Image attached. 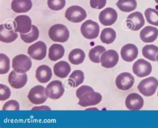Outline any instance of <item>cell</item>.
<instances>
[{
    "label": "cell",
    "instance_id": "obj_1",
    "mask_svg": "<svg viewBox=\"0 0 158 128\" xmlns=\"http://www.w3.org/2000/svg\"><path fill=\"white\" fill-rule=\"evenodd\" d=\"M48 35L54 42L65 43L69 39V32L64 25L56 24L49 28Z\"/></svg>",
    "mask_w": 158,
    "mask_h": 128
},
{
    "label": "cell",
    "instance_id": "obj_2",
    "mask_svg": "<svg viewBox=\"0 0 158 128\" xmlns=\"http://www.w3.org/2000/svg\"><path fill=\"white\" fill-rule=\"evenodd\" d=\"M158 80L155 77H149L141 80L138 86L139 92L145 96H152L156 92Z\"/></svg>",
    "mask_w": 158,
    "mask_h": 128
},
{
    "label": "cell",
    "instance_id": "obj_3",
    "mask_svg": "<svg viewBox=\"0 0 158 128\" xmlns=\"http://www.w3.org/2000/svg\"><path fill=\"white\" fill-rule=\"evenodd\" d=\"M31 60L30 57L22 54L14 57L12 60V67L15 72L23 74L31 69Z\"/></svg>",
    "mask_w": 158,
    "mask_h": 128
},
{
    "label": "cell",
    "instance_id": "obj_4",
    "mask_svg": "<svg viewBox=\"0 0 158 128\" xmlns=\"http://www.w3.org/2000/svg\"><path fill=\"white\" fill-rule=\"evenodd\" d=\"M65 17L70 22L80 23L87 17V13L84 8L78 6H73L65 11Z\"/></svg>",
    "mask_w": 158,
    "mask_h": 128
},
{
    "label": "cell",
    "instance_id": "obj_5",
    "mask_svg": "<svg viewBox=\"0 0 158 128\" xmlns=\"http://www.w3.org/2000/svg\"><path fill=\"white\" fill-rule=\"evenodd\" d=\"M81 33L85 39H94L97 38L99 33V25L92 20L86 21L81 25Z\"/></svg>",
    "mask_w": 158,
    "mask_h": 128
},
{
    "label": "cell",
    "instance_id": "obj_6",
    "mask_svg": "<svg viewBox=\"0 0 158 128\" xmlns=\"http://www.w3.org/2000/svg\"><path fill=\"white\" fill-rule=\"evenodd\" d=\"M64 91L65 90L62 82L60 80H54L47 86L45 94L48 98L57 100L63 96Z\"/></svg>",
    "mask_w": 158,
    "mask_h": 128
},
{
    "label": "cell",
    "instance_id": "obj_7",
    "mask_svg": "<svg viewBox=\"0 0 158 128\" xmlns=\"http://www.w3.org/2000/svg\"><path fill=\"white\" fill-rule=\"evenodd\" d=\"M27 53L31 59L37 60H43L47 54L46 45L42 41H38L29 47Z\"/></svg>",
    "mask_w": 158,
    "mask_h": 128
},
{
    "label": "cell",
    "instance_id": "obj_8",
    "mask_svg": "<svg viewBox=\"0 0 158 128\" xmlns=\"http://www.w3.org/2000/svg\"><path fill=\"white\" fill-rule=\"evenodd\" d=\"M45 88L43 86L38 85L32 88L29 92L27 98L32 104L39 105L47 100L48 97L45 94Z\"/></svg>",
    "mask_w": 158,
    "mask_h": 128
},
{
    "label": "cell",
    "instance_id": "obj_9",
    "mask_svg": "<svg viewBox=\"0 0 158 128\" xmlns=\"http://www.w3.org/2000/svg\"><path fill=\"white\" fill-rule=\"evenodd\" d=\"M14 28L16 32L26 34L32 29L31 19L27 15H19L14 20Z\"/></svg>",
    "mask_w": 158,
    "mask_h": 128
},
{
    "label": "cell",
    "instance_id": "obj_10",
    "mask_svg": "<svg viewBox=\"0 0 158 128\" xmlns=\"http://www.w3.org/2000/svg\"><path fill=\"white\" fill-rule=\"evenodd\" d=\"M145 24V19L142 14L135 11L129 15L126 19L127 27L131 31L141 29Z\"/></svg>",
    "mask_w": 158,
    "mask_h": 128
},
{
    "label": "cell",
    "instance_id": "obj_11",
    "mask_svg": "<svg viewBox=\"0 0 158 128\" xmlns=\"http://www.w3.org/2000/svg\"><path fill=\"white\" fill-rule=\"evenodd\" d=\"M152 71V64L142 59L137 60L133 65V72L139 78L148 76L151 74Z\"/></svg>",
    "mask_w": 158,
    "mask_h": 128
},
{
    "label": "cell",
    "instance_id": "obj_12",
    "mask_svg": "<svg viewBox=\"0 0 158 128\" xmlns=\"http://www.w3.org/2000/svg\"><path fill=\"white\" fill-rule=\"evenodd\" d=\"M135 78L129 72H122L117 76L115 79V85L121 90H130L134 84Z\"/></svg>",
    "mask_w": 158,
    "mask_h": 128
},
{
    "label": "cell",
    "instance_id": "obj_13",
    "mask_svg": "<svg viewBox=\"0 0 158 128\" xmlns=\"http://www.w3.org/2000/svg\"><path fill=\"white\" fill-rule=\"evenodd\" d=\"M18 35L10 24H2L0 26V41L3 43H10L17 39Z\"/></svg>",
    "mask_w": 158,
    "mask_h": 128
},
{
    "label": "cell",
    "instance_id": "obj_14",
    "mask_svg": "<svg viewBox=\"0 0 158 128\" xmlns=\"http://www.w3.org/2000/svg\"><path fill=\"white\" fill-rule=\"evenodd\" d=\"M118 19V13L111 7H107L101 11L99 15V20L104 26H110L114 25Z\"/></svg>",
    "mask_w": 158,
    "mask_h": 128
},
{
    "label": "cell",
    "instance_id": "obj_15",
    "mask_svg": "<svg viewBox=\"0 0 158 128\" xmlns=\"http://www.w3.org/2000/svg\"><path fill=\"white\" fill-rule=\"evenodd\" d=\"M79 100H80V101L78 102V104L82 107L93 106L101 102L102 96L100 94L95 92H94V90H93V91L89 92L84 95Z\"/></svg>",
    "mask_w": 158,
    "mask_h": 128
},
{
    "label": "cell",
    "instance_id": "obj_16",
    "mask_svg": "<svg viewBox=\"0 0 158 128\" xmlns=\"http://www.w3.org/2000/svg\"><path fill=\"white\" fill-rule=\"evenodd\" d=\"M8 82L12 88L19 89L24 87L27 82V75L26 73L21 74L11 71L8 76Z\"/></svg>",
    "mask_w": 158,
    "mask_h": 128
},
{
    "label": "cell",
    "instance_id": "obj_17",
    "mask_svg": "<svg viewBox=\"0 0 158 128\" xmlns=\"http://www.w3.org/2000/svg\"><path fill=\"white\" fill-rule=\"evenodd\" d=\"M119 61L118 53L114 50L106 51L101 56V63L103 67L111 68L114 67Z\"/></svg>",
    "mask_w": 158,
    "mask_h": 128
},
{
    "label": "cell",
    "instance_id": "obj_18",
    "mask_svg": "<svg viewBox=\"0 0 158 128\" xmlns=\"http://www.w3.org/2000/svg\"><path fill=\"white\" fill-rule=\"evenodd\" d=\"M126 106L130 110H139L143 106V99L138 94L131 93L126 99Z\"/></svg>",
    "mask_w": 158,
    "mask_h": 128
},
{
    "label": "cell",
    "instance_id": "obj_19",
    "mask_svg": "<svg viewBox=\"0 0 158 128\" xmlns=\"http://www.w3.org/2000/svg\"><path fill=\"white\" fill-rule=\"evenodd\" d=\"M138 56V48L134 44H126L121 49V56L126 62L134 60Z\"/></svg>",
    "mask_w": 158,
    "mask_h": 128
},
{
    "label": "cell",
    "instance_id": "obj_20",
    "mask_svg": "<svg viewBox=\"0 0 158 128\" xmlns=\"http://www.w3.org/2000/svg\"><path fill=\"white\" fill-rule=\"evenodd\" d=\"M140 38L144 43H153L158 37V29L152 26L145 27L140 32Z\"/></svg>",
    "mask_w": 158,
    "mask_h": 128
},
{
    "label": "cell",
    "instance_id": "obj_21",
    "mask_svg": "<svg viewBox=\"0 0 158 128\" xmlns=\"http://www.w3.org/2000/svg\"><path fill=\"white\" fill-rule=\"evenodd\" d=\"M31 0H13L11 2V10L17 14L26 13L32 8Z\"/></svg>",
    "mask_w": 158,
    "mask_h": 128
},
{
    "label": "cell",
    "instance_id": "obj_22",
    "mask_svg": "<svg viewBox=\"0 0 158 128\" xmlns=\"http://www.w3.org/2000/svg\"><path fill=\"white\" fill-rule=\"evenodd\" d=\"M35 77L41 83H46L52 77V69L47 65H41L36 70Z\"/></svg>",
    "mask_w": 158,
    "mask_h": 128
},
{
    "label": "cell",
    "instance_id": "obj_23",
    "mask_svg": "<svg viewBox=\"0 0 158 128\" xmlns=\"http://www.w3.org/2000/svg\"><path fill=\"white\" fill-rule=\"evenodd\" d=\"M71 71V67L69 63L65 61H60L53 67V72L56 76L64 78L68 76Z\"/></svg>",
    "mask_w": 158,
    "mask_h": 128
},
{
    "label": "cell",
    "instance_id": "obj_24",
    "mask_svg": "<svg viewBox=\"0 0 158 128\" xmlns=\"http://www.w3.org/2000/svg\"><path fill=\"white\" fill-rule=\"evenodd\" d=\"M65 48L60 44H53L49 49V59L52 61H56L64 56Z\"/></svg>",
    "mask_w": 158,
    "mask_h": 128
},
{
    "label": "cell",
    "instance_id": "obj_25",
    "mask_svg": "<svg viewBox=\"0 0 158 128\" xmlns=\"http://www.w3.org/2000/svg\"><path fill=\"white\" fill-rule=\"evenodd\" d=\"M85 55L84 51L80 48H75L69 52L68 59L72 64L78 65L84 63Z\"/></svg>",
    "mask_w": 158,
    "mask_h": 128
},
{
    "label": "cell",
    "instance_id": "obj_26",
    "mask_svg": "<svg viewBox=\"0 0 158 128\" xmlns=\"http://www.w3.org/2000/svg\"><path fill=\"white\" fill-rule=\"evenodd\" d=\"M84 74L80 70L73 71L69 76L68 82L69 84L73 88H76L81 84L84 81Z\"/></svg>",
    "mask_w": 158,
    "mask_h": 128
},
{
    "label": "cell",
    "instance_id": "obj_27",
    "mask_svg": "<svg viewBox=\"0 0 158 128\" xmlns=\"http://www.w3.org/2000/svg\"><path fill=\"white\" fill-rule=\"evenodd\" d=\"M116 6L123 12H131L136 9L138 4L136 0H119Z\"/></svg>",
    "mask_w": 158,
    "mask_h": 128
},
{
    "label": "cell",
    "instance_id": "obj_28",
    "mask_svg": "<svg viewBox=\"0 0 158 128\" xmlns=\"http://www.w3.org/2000/svg\"><path fill=\"white\" fill-rule=\"evenodd\" d=\"M116 38V33L112 28H105L100 35V39L103 43L107 45L114 42Z\"/></svg>",
    "mask_w": 158,
    "mask_h": 128
},
{
    "label": "cell",
    "instance_id": "obj_29",
    "mask_svg": "<svg viewBox=\"0 0 158 128\" xmlns=\"http://www.w3.org/2000/svg\"><path fill=\"white\" fill-rule=\"evenodd\" d=\"M106 51V49L104 47L100 46H95L94 48H92L89 51V58L95 63H101V56L103 52Z\"/></svg>",
    "mask_w": 158,
    "mask_h": 128
},
{
    "label": "cell",
    "instance_id": "obj_30",
    "mask_svg": "<svg viewBox=\"0 0 158 128\" xmlns=\"http://www.w3.org/2000/svg\"><path fill=\"white\" fill-rule=\"evenodd\" d=\"M143 56L152 61H156V55L158 54V47L153 45H145L142 48Z\"/></svg>",
    "mask_w": 158,
    "mask_h": 128
},
{
    "label": "cell",
    "instance_id": "obj_31",
    "mask_svg": "<svg viewBox=\"0 0 158 128\" xmlns=\"http://www.w3.org/2000/svg\"><path fill=\"white\" fill-rule=\"evenodd\" d=\"M40 35V31L38 28H37L35 25H32V29L30 32H29L28 33L26 34H22L21 33L20 37L21 39L25 43H31L34 42L37 39L39 38Z\"/></svg>",
    "mask_w": 158,
    "mask_h": 128
},
{
    "label": "cell",
    "instance_id": "obj_32",
    "mask_svg": "<svg viewBox=\"0 0 158 128\" xmlns=\"http://www.w3.org/2000/svg\"><path fill=\"white\" fill-rule=\"evenodd\" d=\"M145 16L149 24L158 26V11L152 8H148L145 11Z\"/></svg>",
    "mask_w": 158,
    "mask_h": 128
},
{
    "label": "cell",
    "instance_id": "obj_33",
    "mask_svg": "<svg viewBox=\"0 0 158 128\" xmlns=\"http://www.w3.org/2000/svg\"><path fill=\"white\" fill-rule=\"evenodd\" d=\"M10 68V59L6 55L0 54V74H5L8 72Z\"/></svg>",
    "mask_w": 158,
    "mask_h": 128
},
{
    "label": "cell",
    "instance_id": "obj_34",
    "mask_svg": "<svg viewBox=\"0 0 158 128\" xmlns=\"http://www.w3.org/2000/svg\"><path fill=\"white\" fill-rule=\"evenodd\" d=\"M48 6L53 11H60L65 6V0H48Z\"/></svg>",
    "mask_w": 158,
    "mask_h": 128
},
{
    "label": "cell",
    "instance_id": "obj_35",
    "mask_svg": "<svg viewBox=\"0 0 158 128\" xmlns=\"http://www.w3.org/2000/svg\"><path fill=\"white\" fill-rule=\"evenodd\" d=\"M11 96V90L7 86L0 84V100L5 101L9 99Z\"/></svg>",
    "mask_w": 158,
    "mask_h": 128
},
{
    "label": "cell",
    "instance_id": "obj_36",
    "mask_svg": "<svg viewBox=\"0 0 158 128\" xmlns=\"http://www.w3.org/2000/svg\"><path fill=\"white\" fill-rule=\"evenodd\" d=\"M20 108L19 104L18 101L14 100H11L7 101L5 104L3 105L2 110L4 111L6 110H19Z\"/></svg>",
    "mask_w": 158,
    "mask_h": 128
},
{
    "label": "cell",
    "instance_id": "obj_37",
    "mask_svg": "<svg viewBox=\"0 0 158 128\" xmlns=\"http://www.w3.org/2000/svg\"><path fill=\"white\" fill-rule=\"evenodd\" d=\"M107 0H90V6L95 10H101L106 5Z\"/></svg>",
    "mask_w": 158,
    "mask_h": 128
},
{
    "label": "cell",
    "instance_id": "obj_38",
    "mask_svg": "<svg viewBox=\"0 0 158 128\" xmlns=\"http://www.w3.org/2000/svg\"><path fill=\"white\" fill-rule=\"evenodd\" d=\"M94 89L90 87L89 86H82L79 88L76 91V96L77 98H81L84 95L87 94L89 92L93 91Z\"/></svg>",
    "mask_w": 158,
    "mask_h": 128
},
{
    "label": "cell",
    "instance_id": "obj_39",
    "mask_svg": "<svg viewBox=\"0 0 158 128\" xmlns=\"http://www.w3.org/2000/svg\"><path fill=\"white\" fill-rule=\"evenodd\" d=\"M33 110H50V108H49V107L46 106H43L41 107H35V108H34L32 109Z\"/></svg>",
    "mask_w": 158,
    "mask_h": 128
},
{
    "label": "cell",
    "instance_id": "obj_40",
    "mask_svg": "<svg viewBox=\"0 0 158 128\" xmlns=\"http://www.w3.org/2000/svg\"><path fill=\"white\" fill-rule=\"evenodd\" d=\"M156 60H157V61L158 62V54H157V56H156Z\"/></svg>",
    "mask_w": 158,
    "mask_h": 128
},
{
    "label": "cell",
    "instance_id": "obj_41",
    "mask_svg": "<svg viewBox=\"0 0 158 128\" xmlns=\"http://www.w3.org/2000/svg\"><path fill=\"white\" fill-rule=\"evenodd\" d=\"M155 2H156L157 3H158V0H155Z\"/></svg>",
    "mask_w": 158,
    "mask_h": 128
},
{
    "label": "cell",
    "instance_id": "obj_42",
    "mask_svg": "<svg viewBox=\"0 0 158 128\" xmlns=\"http://www.w3.org/2000/svg\"><path fill=\"white\" fill-rule=\"evenodd\" d=\"M157 97H158V92H157Z\"/></svg>",
    "mask_w": 158,
    "mask_h": 128
}]
</instances>
